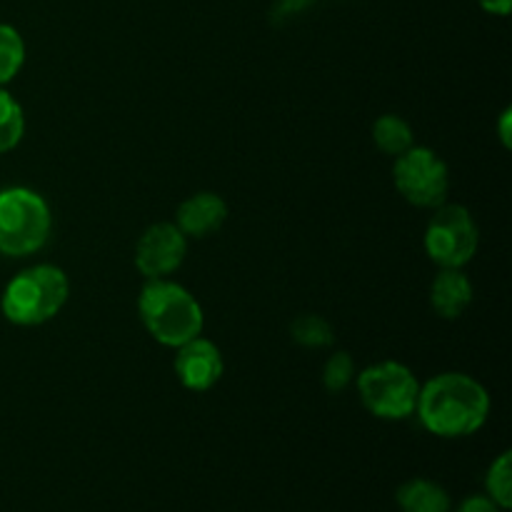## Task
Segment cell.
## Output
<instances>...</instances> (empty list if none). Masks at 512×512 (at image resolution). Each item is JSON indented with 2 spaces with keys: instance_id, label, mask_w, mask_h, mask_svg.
Returning a JSON list of instances; mask_svg holds the SVG:
<instances>
[{
  "instance_id": "cell-20",
  "label": "cell",
  "mask_w": 512,
  "mask_h": 512,
  "mask_svg": "<svg viewBox=\"0 0 512 512\" xmlns=\"http://www.w3.org/2000/svg\"><path fill=\"white\" fill-rule=\"evenodd\" d=\"M478 3L485 13L493 15H508L512 10V0H478Z\"/></svg>"
},
{
  "instance_id": "cell-6",
  "label": "cell",
  "mask_w": 512,
  "mask_h": 512,
  "mask_svg": "<svg viewBox=\"0 0 512 512\" xmlns=\"http://www.w3.org/2000/svg\"><path fill=\"white\" fill-rule=\"evenodd\" d=\"M425 228V253L438 268H465L478 253L480 233L465 205L443 203L433 208Z\"/></svg>"
},
{
  "instance_id": "cell-16",
  "label": "cell",
  "mask_w": 512,
  "mask_h": 512,
  "mask_svg": "<svg viewBox=\"0 0 512 512\" xmlns=\"http://www.w3.org/2000/svg\"><path fill=\"white\" fill-rule=\"evenodd\" d=\"M25 63V43L13 25L0 23V88L20 73Z\"/></svg>"
},
{
  "instance_id": "cell-13",
  "label": "cell",
  "mask_w": 512,
  "mask_h": 512,
  "mask_svg": "<svg viewBox=\"0 0 512 512\" xmlns=\"http://www.w3.org/2000/svg\"><path fill=\"white\" fill-rule=\"evenodd\" d=\"M373 140L380 153L398 158L415 145L413 128L400 115H380L373 125Z\"/></svg>"
},
{
  "instance_id": "cell-8",
  "label": "cell",
  "mask_w": 512,
  "mask_h": 512,
  "mask_svg": "<svg viewBox=\"0 0 512 512\" xmlns=\"http://www.w3.org/2000/svg\"><path fill=\"white\" fill-rule=\"evenodd\" d=\"M188 255V238L175 223H155L143 230L135 243V268L148 280H163L183 265Z\"/></svg>"
},
{
  "instance_id": "cell-4",
  "label": "cell",
  "mask_w": 512,
  "mask_h": 512,
  "mask_svg": "<svg viewBox=\"0 0 512 512\" xmlns=\"http://www.w3.org/2000/svg\"><path fill=\"white\" fill-rule=\"evenodd\" d=\"M50 230L53 215L43 195L30 188L0 190V253L10 258L38 253Z\"/></svg>"
},
{
  "instance_id": "cell-5",
  "label": "cell",
  "mask_w": 512,
  "mask_h": 512,
  "mask_svg": "<svg viewBox=\"0 0 512 512\" xmlns=\"http://www.w3.org/2000/svg\"><path fill=\"white\" fill-rule=\"evenodd\" d=\"M365 410L380 420H405L418 408L420 383L413 370L395 360H383L355 375Z\"/></svg>"
},
{
  "instance_id": "cell-9",
  "label": "cell",
  "mask_w": 512,
  "mask_h": 512,
  "mask_svg": "<svg viewBox=\"0 0 512 512\" xmlns=\"http://www.w3.org/2000/svg\"><path fill=\"white\" fill-rule=\"evenodd\" d=\"M173 370L185 390L205 393V390L215 388L220 383L225 363L218 345L213 340L198 335V338L188 340L180 348H175Z\"/></svg>"
},
{
  "instance_id": "cell-3",
  "label": "cell",
  "mask_w": 512,
  "mask_h": 512,
  "mask_svg": "<svg viewBox=\"0 0 512 512\" xmlns=\"http://www.w3.org/2000/svg\"><path fill=\"white\" fill-rule=\"evenodd\" d=\"M70 298V280L58 265L25 268L5 285L0 308L13 325L35 328L53 320Z\"/></svg>"
},
{
  "instance_id": "cell-17",
  "label": "cell",
  "mask_w": 512,
  "mask_h": 512,
  "mask_svg": "<svg viewBox=\"0 0 512 512\" xmlns=\"http://www.w3.org/2000/svg\"><path fill=\"white\" fill-rule=\"evenodd\" d=\"M485 490H488V498L493 500L500 510L512 508V455L508 450H505V453L488 468V475H485Z\"/></svg>"
},
{
  "instance_id": "cell-11",
  "label": "cell",
  "mask_w": 512,
  "mask_h": 512,
  "mask_svg": "<svg viewBox=\"0 0 512 512\" xmlns=\"http://www.w3.org/2000/svg\"><path fill=\"white\" fill-rule=\"evenodd\" d=\"M473 303V283L463 268H440L430 285V305L445 320H455Z\"/></svg>"
},
{
  "instance_id": "cell-2",
  "label": "cell",
  "mask_w": 512,
  "mask_h": 512,
  "mask_svg": "<svg viewBox=\"0 0 512 512\" xmlns=\"http://www.w3.org/2000/svg\"><path fill=\"white\" fill-rule=\"evenodd\" d=\"M138 313L150 338L168 348H180L203 333V308L195 295L168 278L148 280L138 298Z\"/></svg>"
},
{
  "instance_id": "cell-15",
  "label": "cell",
  "mask_w": 512,
  "mask_h": 512,
  "mask_svg": "<svg viewBox=\"0 0 512 512\" xmlns=\"http://www.w3.org/2000/svg\"><path fill=\"white\" fill-rule=\"evenodd\" d=\"M290 335H293V340L298 345H303V348H328V345H333L335 340V333H333V325L328 323L325 318H320V315H298V318L293 320V325H290Z\"/></svg>"
},
{
  "instance_id": "cell-10",
  "label": "cell",
  "mask_w": 512,
  "mask_h": 512,
  "mask_svg": "<svg viewBox=\"0 0 512 512\" xmlns=\"http://www.w3.org/2000/svg\"><path fill=\"white\" fill-rule=\"evenodd\" d=\"M228 220V203L220 195L208 193H195L188 200H183L175 213V225L185 238H208V235L218 233Z\"/></svg>"
},
{
  "instance_id": "cell-18",
  "label": "cell",
  "mask_w": 512,
  "mask_h": 512,
  "mask_svg": "<svg viewBox=\"0 0 512 512\" xmlns=\"http://www.w3.org/2000/svg\"><path fill=\"white\" fill-rule=\"evenodd\" d=\"M355 380V363L348 353H333L325 360L323 368V385L328 393H343Z\"/></svg>"
},
{
  "instance_id": "cell-21",
  "label": "cell",
  "mask_w": 512,
  "mask_h": 512,
  "mask_svg": "<svg viewBox=\"0 0 512 512\" xmlns=\"http://www.w3.org/2000/svg\"><path fill=\"white\" fill-rule=\"evenodd\" d=\"M510 120H512V110H503V118H500V140H503L505 148H510L512 138H510Z\"/></svg>"
},
{
  "instance_id": "cell-14",
  "label": "cell",
  "mask_w": 512,
  "mask_h": 512,
  "mask_svg": "<svg viewBox=\"0 0 512 512\" xmlns=\"http://www.w3.org/2000/svg\"><path fill=\"white\" fill-rule=\"evenodd\" d=\"M25 115L18 100L0 88V155L13 150L23 140Z\"/></svg>"
},
{
  "instance_id": "cell-19",
  "label": "cell",
  "mask_w": 512,
  "mask_h": 512,
  "mask_svg": "<svg viewBox=\"0 0 512 512\" xmlns=\"http://www.w3.org/2000/svg\"><path fill=\"white\" fill-rule=\"evenodd\" d=\"M453 512H503L488 495H473V498H465Z\"/></svg>"
},
{
  "instance_id": "cell-12",
  "label": "cell",
  "mask_w": 512,
  "mask_h": 512,
  "mask_svg": "<svg viewBox=\"0 0 512 512\" xmlns=\"http://www.w3.org/2000/svg\"><path fill=\"white\" fill-rule=\"evenodd\" d=\"M398 505L403 512H450V495L443 485L413 478L398 488Z\"/></svg>"
},
{
  "instance_id": "cell-7",
  "label": "cell",
  "mask_w": 512,
  "mask_h": 512,
  "mask_svg": "<svg viewBox=\"0 0 512 512\" xmlns=\"http://www.w3.org/2000/svg\"><path fill=\"white\" fill-rule=\"evenodd\" d=\"M393 183L415 208H438L448 198L450 173L435 150L413 145L395 158Z\"/></svg>"
},
{
  "instance_id": "cell-1",
  "label": "cell",
  "mask_w": 512,
  "mask_h": 512,
  "mask_svg": "<svg viewBox=\"0 0 512 512\" xmlns=\"http://www.w3.org/2000/svg\"><path fill=\"white\" fill-rule=\"evenodd\" d=\"M415 415L438 438H468L488 420L490 395L473 375L440 373L420 385Z\"/></svg>"
}]
</instances>
